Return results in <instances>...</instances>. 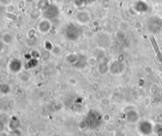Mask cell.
Segmentation results:
<instances>
[{"instance_id":"cell-1","label":"cell","mask_w":162,"mask_h":136,"mask_svg":"<svg viewBox=\"0 0 162 136\" xmlns=\"http://www.w3.org/2000/svg\"><path fill=\"white\" fill-rule=\"evenodd\" d=\"M150 40H151L152 44H153V48H154V51H155L157 59H159V61H160V64H161V66H162V54H161V52H160V49H159L158 45L157 44V43H156V40L153 39V37H150Z\"/></svg>"},{"instance_id":"cell-2","label":"cell","mask_w":162,"mask_h":136,"mask_svg":"<svg viewBox=\"0 0 162 136\" xmlns=\"http://www.w3.org/2000/svg\"><path fill=\"white\" fill-rule=\"evenodd\" d=\"M2 40H3L4 43L10 44V43L12 42L13 37L11 34H8V33H7V34H4L3 37H2Z\"/></svg>"},{"instance_id":"cell-3","label":"cell","mask_w":162,"mask_h":136,"mask_svg":"<svg viewBox=\"0 0 162 136\" xmlns=\"http://www.w3.org/2000/svg\"><path fill=\"white\" fill-rule=\"evenodd\" d=\"M2 47H3V44H2V41H0V52L2 51Z\"/></svg>"}]
</instances>
